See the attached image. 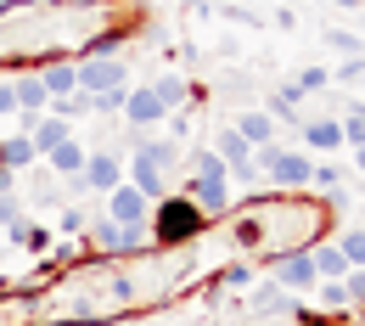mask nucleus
Returning <instances> with one entry per match:
<instances>
[{
	"label": "nucleus",
	"instance_id": "1",
	"mask_svg": "<svg viewBox=\"0 0 365 326\" xmlns=\"http://www.w3.org/2000/svg\"><path fill=\"white\" fill-rule=\"evenodd\" d=\"M259 214H264V259L281 253H309L315 242L331 236V203L309 197V191H270V197H253Z\"/></svg>",
	"mask_w": 365,
	"mask_h": 326
},
{
	"label": "nucleus",
	"instance_id": "2",
	"mask_svg": "<svg viewBox=\"0 0 365 326\" xmlns=\"http://www.w3.org/2000/svg\"><path fill=\"white\" fill-rule=\"evenodd\" d=\"M185 197L208 214V220H225L230 208H236V180H230L225 158L214 152V146H197V152H185Z\"/></svg>",
	"mask_w": 365,
	"mask_h": 326
},
{
	"label": "nucleus",
	"instance_id": "3",
	"mask_svg": "<svg viewBox=\"0 0 365 326\" xmlns=\"http://www.w3.org/2000/svg\"><path fill=\"white\" fill-rule=\"evenodd\" d=\"M146 231H152V248H197V242L208 236V214H202L185 191H169L163 203H152Z\"/></svg>",
	"mask_w": 365,
	"mask_h": 326
},
{
	"label": "nucleus",
	"instance_id": "4",
	"mask_svg": "<svg viewBox=\"0 0 365 326\" xmlns=\"http://www.w3.org/2000/svg\"><path fill=\"white\" fill-rule=\"evenodd\" d=\"M259 175L270 180V191H304L315 180V158L298 146H259Z\"/></svg>",
	"mask_w": 365,
	"mask_h": 326
},
{
	"label": "nucleus",
	"instance_id": "5",
	"mask_svg": "<svg viewBox=\"0 0 365 326\" xmlns=\"http://www.w3.org/2000/svg\"><path fill=\"white\" fill-rule=\"evenodd\" d=\"M124 175H130V158H124L118 146H101V152H91V163H85V175L73 180V191H96V197H107L113 186H124Z\"/></svg>",
	"mask_w": 365,
	"mask_h": 326
},
{
	"label": "nucleus",
	"instance_id": "6",
	"mask_svg": "<svg viewBox=\"0 0 365 326\" xmlns=\"http://www.w3.org/2000/svg\"><path fill=\"white\" fill-rule=\"evenodd\" d=\"M79 91L85 96L130 91V62H124V56H85V62H79Z\"/></svg>",
	"mask_w": 365,
	"mask_h": 326
},
{
	"label": "nucleus",
	"instance_id": "7",
	"mask_svg": "<svg viewBox=\"0 0 365 326\" xmlns=\"http://www.w3.org/2000/svg\"><path fill=\"white\" fill-rule=\"evenodd\" d=\"M225 236H230V248H236L242 259H247V253H264V214H259L253 197L225 214Z\"/></svg>",
	"mask_w": 365,
	"mask_h": 326
},
{
	"label": "nucleus",
	"instance_id": "8",
	"mask_svg": "<svg viewBox=\"0 0 365 326\" xmlns=\"http://www.w3.org/2000/svg\"><path fill=\"white\" fill-rule=\"evenodd\" d=\"M270 281L281 287V292H315L320 287L309 253H281V259H270Z\"/></svg>",
	"mask_w": 365,
	"mask_h": 326
},
{
	"label": "nucleus",
	"instance_id": "9",
	"mask_svg": "<svg viewBox=\"0 0 365 326\" xmlns=\"http://www.w3.org/2000/svg\"><path fill=\"white\" fill-rule=\"evenodd\" d=\"M101 214H107V220H118V225H146V220H152V197L124 180V186L107 191V208H101Z\"/></svg>",
	"mask_w": 365,
	"mask_h": 326
},
{
	"label": "nucleus",
	"instance_id": "10",
	"mask_svg": "<svg viewBox=\"0 0 365 326\" xmlns=\"http://www.w3.org/2000/svg\"><path fill=\"white\" fill-rule=\"evenodd\" d=\"M85 163H91V146H85L79 136L46 152V169H51V175H62V180H79V175H85Z\"/></svg>",
	"mask_w": 365,
	"mask_h": 326
},
{
	"label": "nucleus",
	"instance_id": "11",
	"mask_svg": "<svg viewBox=\"0 0 365 326\" xmlns=\"http://www.w3.org/2000/svg\"><path fill=\"white\" fill-rule=\"evenodd\" d=\"M124 118H130L135 130H152V124H163V118H169V107L152 96V85H140V91H130V101H124Z\"/></svg>",
	"mask_w": 365,
	"mask_h": 326
},
{
	"label": "nucleus",
	"instance_id": "12",
	"mask_svg": "<svg viewBox=\"0 0 365 326\" xmlns=\"http://www.w3.org/2000/svg\"><path fill=\"white\" fill-rule=\"evenodd\" d=\"M34 163H40L34 136H23V130H17V136L0 141V169H6V175H23V169H34Z\"/></svg>",
	"mask_w": 365,
	"mask_h": 326
},
{
	"label": "nucleus",
	"instance_id": "13",
	"mask_svg": "<svg viewBox=\"0 0 365 326\" xmlns=\"http://www.w3.org/2000/svg\"><path fill=\"white\" fill-rule=\"evenodd\" d=\"M304 146H309L315 158H326V152L349 146V136H343V124H337V118H304Z\"/></svg>",
	"mask_w": 365,
	"mask_h": 326
},
{
	"label": "nucleus",
	"instance_id": "14",
	"mask_svg": "<svg viewBox=\"0 0 365 326\" xmlns=\"http://www.w3.org/2000/svg\"><path fill=\"white\" fill-rule=\"evenodd\" d=\"M11 85H17V113H29V118L51 113V96H46V85H40V73H34V68H29V73H17Z\"/></svg>",
	"mask_w": 365,
	"mask_h": 326
},
{
	"label": "nucleus",
	"instance_id": "15",
	"mask_svg": "<svg viewBox=\"0 0 365 326\" xmlns=\"http://www.w3.org/2000/svg\"><path fill=\"white\" fill-rule=\"evenodd\" d=\"M309 259H315V276L320 281H343L349 270H354V265H349V253H343L337 242H315V248H309Z\"/></svg>",
	"mask_w": 365,
	"mask_h": 326
},
{
	"label": "nucleus",
	"instance_id": "16",
	"mask_svg": "<svg viewBox=\"0 0 365 326\" xmlns=\"http://www.w3.org/2000/svg\"><path fill=\"white\" fill-rule=\"evenodd\" d=\"M34 73H40V85H46L51 101L79 91V62H46V68H34Z\"/></svg>",
	"mask_w": 365,
	"mask_h": 326
},
{
	"label": "nucleus",
	"instance_id": "17",
	"mask_svg": "<svg viewBox=\"0 0 365 326\" xmlns=\"http://www.w3.org/2000/svg\"><path fill=\"white\" fill-rule=\"evenodd\" d=\"M29 136H34V146H40V158H46L51 146H62V141H73V124H68V118H56V113H40Z\"/></svg>",
	"mask_w": 365,
	"mask_h": 326
},
{
	"label": "nucleus",
	"instance_id": "18",
	"mask_svg": "<svg viewBox=\"0 0 365 326\" xmlns=\"http://www.w3.org/2000/svg\"><path fill=\"white\" fill-rule=\"evenodd\" d=\"M6 242H17L23 253H51V248H56V231L40 225V220H23L17 231H6Z\"/></svg>",
	"mask_w": 365,
	"mask_h": 326
},
{
	"label": "nucleus",
	"instance_id": "19",
	"mask_svg": "<svg viewBox=\"0 0 365 326\" xmlns=\"http://www.w3.org/2000/svg\"><path fill=\"white\" fill-rule=\"evenodd\" d=\"M236 130H242L247 146H275V118H270V113H259V107H253V113H242V118H236Z\"/></svg>",
	"mask_w": 365,
	"mask_h": 326
},
{
	"label": "nucleus",
	"instance_id": "20",
	"mask_svg": "<svg viewBox=\"0 0 365 326\" xmlns=\"http://www.w3.org/2000/svg\"><path fill=\"white\" fill-rule=\"evenodd\" d=\"M298 101H304V91H298V85H281V91L270 96V118H287V124H304V107H298Z\"/></svg>",
	"mask_w": 365,
	"mask_h": 326
},
{
	"label": "nucleus",
	"instance_id": "21",
	"mask_svg": "<svg viewBox=\"0 0 365 326\" xmlns=\"http://www.w3.org/2000/svg\"><path fill=\"white\" fill-rule=\"evenodd\" d=\"M214 152L225 158V169H236V163H247V158H253V146L242 141V130H236V124H230V130H220V141H214Z\"/></svg>",
	"mask_w": 365,
	"mask_h": 326
},
{
	"label": "nucleus",
	"instance_id": "22",
	"mask_svg": "<svg viewBox=\"0 0 365 326\" xmlns=\"http://www.w3.org/2000/svg\"><path fill=\"white\" fill-rule=\"evenodd\" d=\"M152 96H158V101H163L169 113H180V107H185V96H191V85H185L180 73H163V79H152Z\"/></svg>",
	"mask_w": 365,
	"mask_h": 326
},
{
	"label": "nucleus",
	"instance_id": "23",
	"mask_svg": "<svg viewBox=\"0 0 365 326\" xmlns=\"http://www.w3.org/2000/svg\"><path fill=\"white\" fill-rule=\"evenodd\" d=\"M220 292H236V287H247L253 281V270H247V259H230V265H220Z\"/></svg>",
	"mask_w": 365,
	"mask_h": 326
},
{
	"label": "nucleus",
	"instance_id": "24",
	"mask_svg": "<svg viewBox=\"0 0 365 326\" xmlns=\"http://www.w3.org/2000/svg\"><path fill=\"white\" fill-rule=\"evenodd\" d=\"M51 113H56V118H85V113H91V96H85V91L56 96V101H51Z\"/></svg>",
	"mask_w": 365,
	"mask_h": 326
},
{
	"label": "nucleus",
	"instance_id": "25",
	"mask_svg": "<svg viewBox=\"0 0 365 326\" xmlns=\"http://www.w3.org/2000/svg\"><path fill=\"white\" fill-rule=\"evenodd\" d=\"M337 248L349 253V265H354V270H365V225H354V231H343V236H337Z\"/></svg>",
	"mask_w": 365,
	"mask_h": 326
},
{
	"label": "nucleus",
	"instance_id": "26",
	"mask_svg": "<svg viewBox=\"0 0 365 326\" xmlns=\"http://www.w3.org/2000/svg\"><path fill=\"white\" fill-rule=\"evenodd\" d=\"M17 225H23V197L0 191V231H17Z\"/></svg>",
	"mask_w": 365,
	"mask_h": 326
},
{
	"label": "nucleus",
	"instance_id": "27",
	"mask_svg": "<svg viewBox=\"0 0 365 326\" xmlns=\"http://www.w3.org/2000/svg\"><path fill=\"white\" fill-rule=\"evenodd\" d=\"M326 46H331V51H343V56H365L360 34H349V29H326Z\"/></svg>",
	"mask_w": 365,
	"mask_h": 326
},
{
	"label": "nucleus",
	"instance_id": "28",
	"mask_svg": "<svg viewBox=\"0 0 365 326\" xmlns=\"http://www.w3.org/2000/svg\"><path fill=\"white\" fill-rule=\"evenodd\" d=\"M315 298L326 304V310H349V287H343V281H320Z\"/></svg>",
	"mask_w": 365,
	"mask_h": 326
},
{
	"label": "nucleus",
	"instance_id": "29",
	"mask_svg": "<svg viewBox=\"0 0 365 326\" xmlns=\"http://www.w3.org/2000/svg\"><path fill=\"white\" fill-rule=\"evenodd\" d=\"M124 101H130V91H101V96H91V113H124Z\"/></svg>",
	"mask_w": 365,
	"mask_h": 326
},
{
	"label": "nucleus",
	"instance_id": "30",
	"mask_svg": "<svg viewBox=\"0 0 365 326\" xmlns=\"http://www.w3.org/2000/svg\"><path fill=\"white\" fill-rule=\"evenodd\" d=\"M343 136H349V146H365V107H360V101L349 107V118H343Z\"/></svg>",
	"mask_w": 365,
	"mask_h": 326
},
{
	"label": "nucleus",
	"instance_id": "31",
	"mask_svg": "<svg viewBox=\"0 0 365 326\" xmlns=\"http://www.w3.org/2000/svg\"><path fill=\"white\" fill-rule=\"evenodd\" d=\"M309 186L337 191V186H343V169H337V163H320V158H315V180H309Z\"/></svg>",
	"mask_w": 365,
	"mask_h": 326
},
{
	"label": "nucleus",
	"instance_id": "32",
	"mask_svg": "<svg viewBox=\"0 0 365 326\" xmlns=\"http://www.w3.org/2000/svg\"><path fill=\"white\" fill-rule=\"evenodd\" d=\"M343 287H349V310H360V315H365V270H349Z\"/></svg>",
	"mask_w": 365,
	"mask_h": 326
},
{
	"label": "nucleus",
	"instance_id": "33",
	"mask_svg": "<svg viewBox=\"0 0 365 326\" xmlns=\"http://www.w3.org/2000/svg\"><path fill=\"white\" fill-rule=\"evenodd\" d=\"M292 85H298V91L309 96V91H326V85H331V73H326V68H304V73H298Z\"/></svg>",
	"mask_w": 365,
	"mask_h": 326
},
{
	"label": "nucleus",
	"instance_id": "34",
	"mask_svg": "<svg viewBox=\"0 0 365 326\" xmlns=\"http://www.w3.org/2000/svg\"><path fill=\"white\" fill-rule=\"evenodd\" d=\"M85 225H91V214H85V208H62V236H79Z\"/></svg>",
	"mask_w": 365,
	"mask_h": 326
},
{
	"label": "nucleus",
	"instance_id": "35",
	"mask_svg": "<svg viewBox=\"0 0 365 326\" xmlns=\"http://www.w3.org/2000/svg\"><path fill=\"white\" fill-rule=\"evenodd\" d=\"M0 113H17V85L11 79H0Z\"/></svg>",
	"mask_w": 365,
	"mask_h": 326
},
{
	"label": "nucleus",
	"instance_id": "36",
	"mask_svg": "<svg viewBox=\"0 0 365 326\" xmlns=\"http://www.w3.org/2000/svg\"><path fill=\"white\" fill-rule=\"evenodd\" d=\"M354 175L365 180V146H354Z\"/></svg>",
	"mask_w": 365,
	"mask_h": 326
},
{
	"label": "nucleus",
	"instance_id": "37",
	"mask_svg": "<svg viewBox=\"0 0 365 326\" xmlns=\"http://www.w3.org/2000/svg\"><path fill=\"white\" fill-rule=\"evenodd\" d=\"M6 186H11V175H6V169H0V191H6Z\"/></svg>",
	"mask_w": 365,
	"mask_h": 326
},
{
	"label": "nucleus",
	"instance_id": "38",
	"mask_svg": "<svg viewBox=\"0 0 365 326\" xmlns=\"http://www.w3.org/2000/svg\"><path fill=\"white\" fill-rule=\"evenodd\" d=\"M360 225H365V208H360Z\"/></svg>",
	"mask_w": 365,
	"mask_h": 326
},
{
	"label": "nucleus",
	"instance_id": "39",
	"mask_svg": "<svg viewBox=\"0 0 365 326\" xmlns=\"http://www.w3.org/2000/svg\"><path fill=\"white\" fill-rule=\"evenodd\" d=\"M118 326H135V321H118Z\"/></svg>",
	"mask_w": 365,
	"mask_h": 326
},
{
	"label": "nucleus",
	"instance_id": "40",
	"mask_svg": "<svg viewBox=\"0 0 365 326\" xmlns=\"http://www.w3.org/2000/svg\"><path fill=\"white\" fill-rule=\"evenodd\" d=\"M68 326H85V321H68Z\"/></svg>",
	"mask_w": 365,
	"mask_h": 326
}]
</instances>
